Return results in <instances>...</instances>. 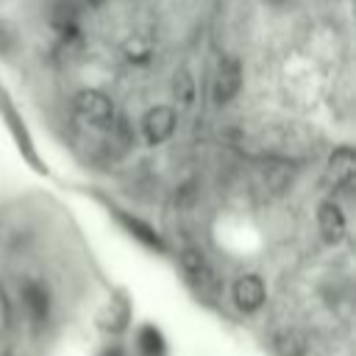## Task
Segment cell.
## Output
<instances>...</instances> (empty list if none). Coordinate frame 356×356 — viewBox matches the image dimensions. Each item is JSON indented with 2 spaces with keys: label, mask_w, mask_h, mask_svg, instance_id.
Segmentation results:
<instances>
[{
  "label": "cell",
  "mask_w": 356,
  "mask_h": 356,
  "mask_svg": "<svg viewBox=\"0 0 356 356\" xmlns=\"http://www.w3.org/2000/svg\"><path fill=\"white\" fill-rule=\"evenodd\" d=\"M117 220L142 242V245H147V248H156V250H161V239H159V234L147 225V222H142V220H136V217H128V214H117Z\"/></svg>",
  "instance_id": "8"
},
{
  "label": "cell",
  "mask_w": 356,
  "mask_h": 356,
  "mask_svg": "<svg viewBox=\"0 0 356 356\" xmlns=\"http://www.w3.org/2000/svg\"><path fill=\"white\" fill-rule=\"evenodd\" d=\"M106 3H108V0H86V6H95V8H97V6H106Z\"/></svg>",
  "instance_id": "13"
},
{
  "label": "cell",
  "mask_w": 356,
  "mask_h": 356,
  "mask_svg": "<svg viewBox=\"0 0 356 356\" xmlns=\"http://www.w3.org/2000/svg\"><path fill=\"white\" fill-rule=\"evenodd\" d=\"M317 225H320V234L325 242H339L348 231V220L342 214V209L334 203V200H325L320 203L317 209Z\"/></svg>",
  "instance_id": "6"
},
{
  "label": "cell",
  "mask_w": 356,
  "mask_h": 356,
  "mask_svg": "<svg viewBox=\"0 0 356 356\" xmlns=\"http://www.w3.org/2000/svg\"><path fill=\"white\" fill-rule=\"evenodd\" d=\"M353 172H356V161H353V150L348 145L337 147L328 159V178L334 181V186L339 189H350L353 186Z\"/></svg>",
  "instance_id": "7"
},
{
  "label": "cell",
  "mask_w": 356,
  "mask_h": 356,
  "mask_svg": "<svg viewBox=\"0 0 356 356\" xmlns=\"http://www.w3.org/2000/svg\"><path fill=\"white\" fill-rule=\"evenodd\" d=\"M19 300H22V309L28 312V317H31L36 325H42V323L47 320L50 295H47L44 284H39V281H33V278L22 281V284H19Z\"/></svg>",
  "instance_id": "4"
},
{
  "label": "cell",
  "mask_w": 356,
  "mask_h": 356,
  "mask_svg": "<svg viewBox=\"0 0 356 356\" xmlns=\"http://www.w3.org/2000/svg\"><path fill=\"white\" fill-rule=\"evenodd\" d=\"M181 264H184V270L195 278V281H209V264H206V259H203V250H197V248H186L184 253H181Z\"/></svg>",
  "instance_id": "9"
},
{
  "label": "cell",
  "mask_w": 356,
  "mask_h": 356,
  "mask_svg": "<svg viewBox=\"0 0 356 356\" xmlns=\"http://www.w3.org/2000/svg\"><path fill=\"white\" fill-rule=\"evenodd\" d=\"M172 92H175V100H181L184 106H189L195 100V81H192V75L189 72H175Z\"/></svg>",
  "instance_id": "11"
},
{
  "label": "cell",
  "mask_w": 356,
  "mask_h": 356,
  "mask_svg": "<svg viewBox=\"0 0 356 356\" xmlns=\"http://www.w3.org/2000/svg\"><path fill=\"white\" fill-rule=\"evenodd\" d=\"M264 300H267V289H264V281L259 275L248 273L234 284V303L242 312H256L264 306Z\"/></svg>",
  "instance_id": "5"
},
{
  "label": "cell",
  "mask_w": 356,
  "mask_h": 356,
  "mask_svg": "<svg viewBox=\"0 0 356 356\" xmlns=\"http://www.w3.org/2000/svg\"><path fill=\"white\" fill-rule=\"evenodd\" d=\"M242 89V64L234 56H222L214 72V100L228 103L239 95Z\"/></svg>",
  "instance_id": "2"
},
{
  "label": "cell",
  "mask_w": 356,
  "mask_h": 356,
  "mask_svg": "<svg viewBox=\"0 0 356 356\" xmlns=\"http://www.w3.org/2000/svg\"><path fill=\"white\" fill-rule=\"evenodd\" d=\"M72 111L78 120L97 125V128H108L114 122V103L108 95L97 92V89H83L75 95L72 100Z\"/></svg>",
  "instance_id": "1"
},
{
  "label": "cell",
  "mask_w": 356,
  "mask_h": 356,
  "mask_svg": "<svg viewBox=\"0 0 356 356\" xmlns=\"http://www.w3.org/2000/svg\"><path fill=\"white\" fill-rule=\"evenodd\" d=\"M175 122L178 117L170 106H153L142 120V134L150 145H161L175 134Z\"/></svg>",
  "instance_id": "3"
},
{
  "label": "cell",
  "mask_w": 356,
  "mask_h": 356,
  "mask_svg": "<svg viewBox=\"0 0 356 356\" xmlns=\"http://www.w3.org/2000/svg\"><path fill=\"white\" fill-rule=\"evenodd\" d=\"M136 342H139V350H142L145 356H161V353H164V337H161L153 325L139 328Z\"/></svg>",
  "instance_id": "10"
},
{
  "label": "cell",
  "mask_w": 356,
  "mask_h": 356,
  "mask_svg": "<svg viewBox=\"0 0 356 356\" xmlns=\"http://www.w3.org/2000/svg\"><path fill=\"white\" fill-rule=\"evenodd\" d=\"M122 50H125V56H128L131 61H147V58H150V53H153L150 42H145V39H139V36L128 39Z\"/></svg>",
  "instance_id": "12"
}]
</instances>
